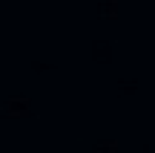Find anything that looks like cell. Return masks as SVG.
<instances>
[{"label":"cell","mask_w":155,"mask_h":153,"mask_svg":"<svg viewBox=\"0 0 155 153\" xmlns=\"http://www.w3.org/2000/svg\"><path fill=\"white\" fill-rule=\"evenodd\" d=\"M26 107H29L26 101H12L9 104V113L12 116H26Z\"/></svg>","instance_id":"cell-1"},{"label":"cell","mask_w":155,"mask_h":153,"mask_svg":"<svg viewBox=\"0 0 155 153\" xmlns=\"http://www.w3.org/2000/svg\"><path fill=\"white\" fill-rule=\"evenodd\" d=\"M144 153H155V144H147V150Z\"/></svg>","instance_id":"cell-2"}]
</instances>
